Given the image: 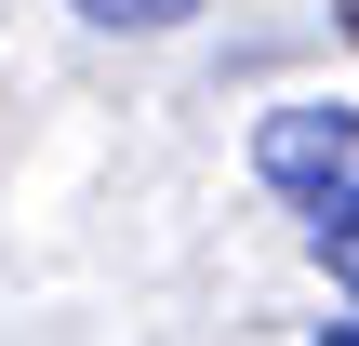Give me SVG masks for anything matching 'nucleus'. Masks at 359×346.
<instances>
[{"label": "nucleus", "mask_w": 359, "mask_h": 346, "mask_svg": "<svg viewBox=\"0 0 359 346\" xmlns=\"http://www.w3.org/2000/svg\"><path fill=\"white\" fill-rule=\"evenodd\" d=\"M80 27H120V40H160V27H187L200 0H67Z\"/></svg>", "instance_id": "nucleus-3"}, {"label": "nucleus", "mask_w": 359, "mask_h": 346, "mask_svg": "<svg viewBox=\"0 0 359 346\" xmlns=\"http://www.w3.org/2000/svg\"><path fill=\"white\" fill-rule=\"evenodd\" d=\"M253 173L306 213L320 187L359 173V107H346V93H293V107H266V120H253Z\"/></svg>", "instance_id": "nucleus-1"}, {"label": "nucleus", "mask_w": 359, "mask_h": 346, "mask_svg": "<svg viewBox=\"0 0 359 346\" xmlns=\"http://www.w3.org/2000/svg\"><path fill=\"white\" fill-rule=\"evenodd\" d=\"M320 346H359V320H320Z\"/></svg>", "instance_id": "nucleus-4"}, {"label": "nucleus", "mask_w": 359, "mask_h": 346, "mask_svg": "<svg viewBox=\"0 0 359 346\" xmlns=\"http://www.w3.org/2000/svg\"><path fill=\"white\" fill-rule=\"evenodd\" d=\"M306 253H320V267H333V280L359 293V173H346V187H320V200H306Z\"/></svg>", "instance_id": "nucleus-2"}]
</instances>
